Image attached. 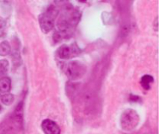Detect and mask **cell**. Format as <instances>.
Listing matches in <instances>:
<instances>
[{
  "label": "cell",
  "mask_w": 159,
  "mask_h": 134,
  "mask_svg": "<svg viewBox=\"0 0 159 134\" xmlns=\"http://www.w3.org/2000/svg\"><path fill=\"white\" fill-rule=\"evenodd\" d=\"M59 11L54 5H50L45 12L39 16V25L41 31L47 34L52 30L55 26V21L58 15Z\"/></svg>",
  "instance_id": "6da1fadb"
},
{
  "label": "cell",
  "mask_w": 159,
  "mask_h": 134,
  "mask_svg": "<svg viewBox=\"0 0 159 134\" xmlns=\"http://www.w3.org/2000/svg\"><path fill=\"white\" fill-rule=\"evenodd\" d=\"M63 69L70 80H78L85 75L87 67L82 62L71 60L64 64Z\"/></svg>",
  "instance_id": "7a4b0ae2"
},
{
  "label": "cell",
  "mask_w": 159,
  "mask_h": 134,
  "mask_svg": "<svg viewBox=\"0 0 159 134\" xmlns=\"http://www.w3.org/2000/svg\"><path fill=\"white\" fill-rule=\"evenodd\" d=\"M140 122L138 113L133 109H127L122 113L120 124L122 129L125 131L130 132L138 127Z\"/></svg>",
  "instance_id": "3957f363"
},
{
  "label": "cell",
  "mask_w": 159,
  "mask_h": 134,
  "mask_svg": "<svg viewBox=\"0 0 159 134\" xmlns=\"http://www.w3.org/2000/svg\"><path fill=\"white\" fill-rule=\"evenodd\" d=\"M82 52V49L79 47L75 43H71L70 45L64 44L61 45L57 50V55L60 59L67 60L75 58Z\"/></svg>",
  "instance_id": "277c9868"
},
{
  "label": "cell",
  "mask_w": 159,
  "mask_h": 134,
  "mask_svg": "<svg viewBox=\"0 0 159 134\" xmlns=\"http://www.w3.org/2000/svg\"><path fill=\"white\" fill-rule=\"evenodd\" d=\"M41 128L45 134H61V129L58 124L51 119L43 120Z\"/></svg>",
  "instance_id": "5b68a950"
},
{
  "label": "cell",
  "mask_w": 159,
  "mask_h": 134,
  "mask_svg": "<svg viewBox=\"0 0 159 134\" xmlns=\"http://www.w3.org/2000/svg\"><path fill=\"white\" fill-rule=\"evenodd\" d=\"M11 88V80L8 77H2L0 79V93H9Z\"/></svg>",
  "instance_id": "8992f818"
},
{
  "label": "cell",
  "mask_w": 159,
  "mask_h": 134,
  "mask_svg": "<svg viewBox=\"0 0 159 134\" xmlns=\"http://www.w3.org/2000/svg\"><path fill=\"white\" fill-rule=\"evenodd\" d=\"M154 82V78L150 75H145L140 79V84L145 90H149L151 87V84Z\"/></svg>",
  "instance_id": "52a82bcc"
},
{
  "label": "cell",
  "mask_w": 159,
  "mask_h": 134,
  "mask_svg": "<svg viewBox=\"0 0 159 134\" xmlns=\"http://www.w3.org/2000/svg\"><path fill=\"white\" fill-rule=\"evenodd\" d=\"M11 53V45L8 41L0 43V56H6Z\"/></svg>",
  "instance_id": "ba28073f"
},
{
  "label": "cell",
  "mask_w": 159,
  "mask_h": 134,
  "mask_svg": "<svg viewBox=\"0 0 159 134\" xmlns=\"http://www.w3.org/2000/svg\"><path fill=\"white\" fill-rule=\"evenodd\" d=\"M77 85L76 83H73V82L69 81L67 82L66 85V94L69 95V97H72V95L75 94V93L77 90Z\"/></svg>",
  "instance_id": "9c48e42d"
},
{
  "label": "cell",
  "mask_w": 159,
  "mask_h": 134,
  "mask_svg": "<svg viewBox=\"0 0 159 134\" xmlns=\"http://www.w3.org/2000/svg\"><path fill=\"white\" fill-rule=\"evenodd\" d=\"M9 63L7 60H0V77L4 76L8 73Z\"/></svg>",
  "instance_id": "30bf717a"
},
{
  "label": "cell",
  "mask_w": 159,
  "mask_h": 134,
  "mask_svg": "<svg viewBox=\"0 0 159 134\" xmlns=\"http://www.w3.org/2000/svg\"><path fill=\"white\" fill-rule=\"evenodd\" d=\"M1 101L2 104L5 105H11L14 101V96L11 93H5L4 95H2L1 98Z\"/></svg>",
  "instance_id": "8fae6325"
},
{
  "label": "cell",
  "mask_w": 159,
  "mask_h": 134,
  "mask_svg": "<svg viewBox=\"0 0 159 134\" xmlns=\"http://www.w3.org/2000/svg\"><path fill=\"white\" fill-rule=\"evenodd\" d=\"M20 63H21V58H20V55L17 51H14V54H13V63L14 65H20Z\"/></svg>",
  "instance_id": "7c38bea8"
},
{
  "label": "cell",
  "mask_w": 159,
  "mask_h": 134,
  "mask_svg": "<svg viewBox=\"0 0 159 134\" xmlns=\"http://www.w3.org/2000/svg\"><path fill=\"white\" fill-rule=\"evenodd\" d=\"M129 25H124L122 26L121 28V31H120V35L122 37H125L128 35L129 32Z\"/></svg>",
  "instance_id": "4fadbf2b"
},
{
  "label": "cell",
  "mask_w": 159,
  "mask_h": 134,
  "mask_svg": "<svg viewBox=\"0 0 159 134\" xmlns=\"http://www.w3.org/2000/svg\"><path fill=\"white\" fill-rule=\"evenodd\" d=\"M52 38H53V40H54L55 43H59V42H61V40H63V37L59 33L57 32H55L54 34H53V36H52Z\"/></svg>",
  "instance_id": "5bb4252c"
},
{
  "label": "cell",
  "mask_w": 159,
  "mask_h": 134,
  "mask_svg": "<svg viewBox=\"0 0 159 134\" xmlns=\"http://www.w3.org/2000/svg\"><path fill=\"white\" fill-rule=\"evenodd\" d=\"M129 101L132 102L138 103V102H141V98H140V97L138 96V95L131 94L130 96H129Z\"/></svg>",
  "instance_id": "9a60e30c"
},
{
  "label": "cell",
  "mask_w": 159,
  "mask_h": 134,
  "mask_svg": "<svg viewBox=\"0 0 159 134\" xmlns=\"http://www.w3.org/2000/svg\"><path fill=\"white\" fill-rule=\"evenodd\" d=\"M5 21L3 19H0V32H2V31L5 28Z\"/></svg>",
  "instance_id": "2e32d148"
},
{
  "label": "cell",
  "mask_w": 159,
  "mask_h": 134,
  "mask_svg": "<svg viewBox=\"0 0 159 134\" xmlns=\"http://www.w3.org/2000/svg\"><path fill=\"white\" fill-rule=\"evenodd\" d=\"M155 23H153V25H154L155 24V31H158V16H156V18H155V22H154Z\"/></svg>",
  "instance_id": "e0dca14e"
},
{
  "label": "cell",
  "mask_w": 159,
  "mask_h": 134,
  "mask_svg": "<svg viewBox=\"0 0 159 134\" xmlns=\"http://www.w3.org/2000/svg\"><path fill=\"white\" fill-rule=\"evenodd\" d=\"M1 110H2V106H1V105H0V111H1Z\"/></svg>",
  "instance_id": "ac0fdd59"
},
{
  "label": "cell",
  "mask_w": 159,
  "mask_h": 134,
  "mask_svg": "<svg viewBox=\"0 0 159 134\" xmlns=\"http://www.w3.org/2000/svg\"></svg>",
  "instance_id": "d6986e66"
}]
</instances>
